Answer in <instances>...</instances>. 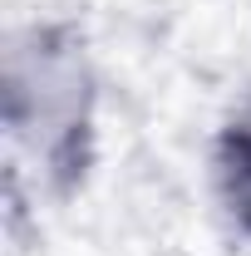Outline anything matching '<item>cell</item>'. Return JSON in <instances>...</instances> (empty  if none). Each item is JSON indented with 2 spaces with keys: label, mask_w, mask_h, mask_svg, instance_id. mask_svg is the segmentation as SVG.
<instances>
[{
  "label": "cell",
  "mask_w": 251,
  "mask_h": 256,
  "mask_svg": "<svg viewBox=\"0 0 251 256\" xmlns=\"http://www.w3.org/2000/svg\"><path fill=\"white\" fill-rule=\"evenodd\" d=\"M212 192L232 232L251 242V89L217 124L212 138Z\"/></svg>",
  "instance_id": "2"
},
{
  "label": "cell",
  "mask_w": 251,
  "mask_h": 256,
  "mask_svg": "<svg viewBox=\"0 0 251 256\" xmlns=\"http://www.w3.org/2000/svg\"><path fill=\"white\" fill-rule=\"evenodd\" d=\"M0 124L44 197L84 188L98 148V64L74 20H25L0 50Z\"/></svg>",
  "instance_id": "1"
}]
</instances>
